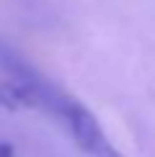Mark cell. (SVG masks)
I'll return each mask as SVG.
<instances>
[{
    "label": "cell",
    "instance_id": "3",
    "mask_svg": "<svg viewBox=\"0 0 155 157\" xmlns=\"http://www.w3.org/2000/svg\"><path fill=\"white\" fill-rule=\"evenodd\" d=\"M0 157H16V149L8 142H0Z\"/></svg>",
    "mask_w": 155,
    "mask_h": 157
},
{
    "label": "cell",
    "instance_id": "1",
    "mask_svg": "<svg viewBox=\"0 0 155 157\" xmlns=\"http://www.w3.org/2000/svg\"><path fill=\"white\" fill-rule=\"evenodd\" d=\"M60 119L67 124L70 134H73L75 144L90 157H124L111 144V139L106 136V132L101 129L98 119L83 106L80 101H75L73 95H67L60 106Z\"/></svg>",
    "mask_w": 155,
    "mask_h": 157
},
{
    "label": "cell",
    "instance_id": "2",
    "mask_svg": "<svg viewBox=\"0 0 155 157\" xmlns=\"http://www.w3.org/2000/svg\"><path fill=\"white\" fill-rule=\"evenodd\" d=\"M0 106L8 108V111H16L18 108V103L13 101V95H10V90H8V85H5V82H0Z\"/></svg>",
    "mask_w": 155,
    "mask_h": 157
}]
</instances>
